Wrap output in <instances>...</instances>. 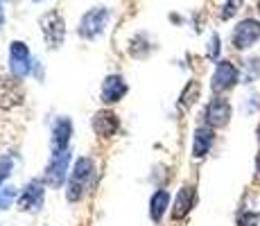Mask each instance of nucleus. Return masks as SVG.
<instances>
[{
    "label": "nucleus",
    "instance_id": "f257e3e1",
    "mask_svg": "<svg viewBox=\"0 0 260 226\" xmlns=\"http://www.w3.org/2000/svg\"><path fill=\"white\" fill-rule=\"evenodd\" d=\"M109 21V9L107 7H95L91 12H86L79 21V37L82 39H95L98 34L104 32Z\"/></svg>",
    "mask_w": 260,
    "mask_h": 226
},
{
    "label": "nucleus",
    "instance_id": "f03ea898",
    "mask_svg": "<svg viewBox=\"0 0 260 226\" xmlns=\"http://www.w3.org/2000/svg\"><path fill=\"white\" fill-rule=\"evenodd\" d=\"M91 174H93L91 158H79L77 163H75L71 183H68V202H77V199L82 197L84 190H86V181L91 179Z\"/></svg>",
    "mask_w": 260,
    "mask_h": 226
},
{
    "label": "nucleus",
    "instance_id": "7ed1b4c3",
    "mask_svg": "<svg viewBox=\"0 0 260 226\" xmlns=\"http://www.w3.org/2000/svg\"><path fill=\"white\" fill-rule=\"evenodd\" d=\"M258 39H260V21H256V18H244V21H240L236 25L231 41H233V48L236 50H247V48H251Z\"/></svg>",
    "mask_w": 260,
    "mask_h": 226
},
{
    "label": "nucleus",
    "instance_id": "20e7f679",
    "mask_svg": "<svg viewBox=\"0 0 260 226\" xmlns=\"http://www.w3.org/2000/svg\"><path fill=\"white\" fill-rule=\"evenodd\" d=\"M231 102L224 98H213L211 102H208L206 107V113H204V118H206V124L213 129H222L229 124V120H231Z\"/></svg>",
    "mask_w": 260,
    "mask_h": 226
},
{
    "label": "nucleus",
    "instance_id": "39448f33",
    "mask_svg": "<svg viewBox=\"0 0 260 226\" xmlns=\"http://www.w3.org/2000/svg\"><path fill=\"white\" fill-rule=\"evenodd\" d=\"M238 77H240V73L231 61H219L213 73V82H211L213 93H226V90H231L238 84Z\"/></svg>",
    "mask_w": 260,
    "mask_h": 226
},
{
    "label": "nucleus",
    "instance_id": "423d86ee",
    "mask_svg": "<svg viewBox=\"0 0 260 226\" xmlns=\"http://www.w3.org/2000/svg\"><path fill=\"white\" fill-rule=\"evenodd\" d=\"M43 34H46V41L50 48H59L63 43V37H66V25H63V18L59 16L57 12H50L43 16Z\"/></svg>",
    "mask_w": 260,
    "mask_h": 226
},
{
    "label": "nucleus",
    "instance_id": "0eeeda50",
    "mask_svg": "<svg viewBox=\"0 0 260 226\" xmlns=\"http://www.w3.org/2000/svg\"><path fill=\"white\" fill-rule=\"evenodd\" d=\"M9 68L16 77H25L29 73V50L21 41H14L9 45Z\"/></svg>",
    "mask_w": 260,
    "mask_h": 226
},
{
    "label": "nucleus",
    "instance_id": "6e6552de",
    "mask_svg": "<svg viewBox=\"0 0 260 226\" xmlns=\"http://www.w3.org/2000/svg\"><path fill=\"white\" fill-rule=\"evenodd\" d=\"M71 134H73V124L68 118H59L57 122H54V129H52V152L54 154L68 152Z\"/></svg>",
    "mask_w": 260,
    "mask_h": 226
},
{
    "label": "nucleus",
    "instance_id": "1a4fd4ad",
    "mask_svg": "<svg viewBox=\"0 0 260 226\" xmlns=\"http://www.w3.org/2000/svg\"><path fill=\"white\" fill-rule=\"evenodd\" d=\"M68 158H71V154L63 152V154H54L52 160H50L48 165V172H46V179L50 185H61L63 179H66V172H68Z\"/></svg>",
    "mask_w": 260,
    "mask_h": 226
},
{
    "label": "nucleus",
    "instance_id": "9d476101",
    "mask_svg": "<svg viewBox=\"0 0 260 226\" xmlns=\"http://www.w3.org/2000/svg\"><path fill=\"white\" fill-rule=\"evenodd\" d=\"M23 102V88L14 79H0V107L12 109Z\"/></svg>",
    "mask_w": 260,
    "mask_h": 226
},
{
    "label": "nucleus",
    "instance_id": "9b49d317",
    "mask_svg": "<svg viewBox=\"0 0 260 226\" xmlns=\"http://www.w3.org/2000/svg\"><path fill=\"white\" fill-rule=\"evenodd\" d=\"M194 199H197V192H194L192 185H183L177 195V202H174L172 208V219H181L190 213V208L194 206Z\"/></svg>",
    "mask_w": 260,
    "mask_h": 226
},
{
    "label": "nucleus",
    "instance_id": "f8f14e48",
    "mask_svg": "<svg viewBox=\"0 0 260 226\" xmlns=\"http://www.w3.org/2000/svg\"><path fill=\"white\" fill-rule=\"evenodd\" d=\"M213 140H215V134H213V127H199L194 129V140H192V156L194 158H204L208 154V149L213 147Z\"/></svg>",
    "mask_w": 260,
    "mask_h": 226
},
{
    "label": "nucleus",
    "instance_id": "ddd939ff",
    "mask_svg": "<svg viewBox=\"0 0 260 226\" xmlns=\"http://www.w3.org/2000/svg\"><path fill=\"white\" fill-rule=\"evenodd\" d=\"M118 127H120V122H118L116 113H111V111L95 113L93 129H95V134H98V136H102V138H109V136H113V134L118 132Z\"/></svg>",
    "mask_w": 260,
    "mask_h": 226
},
{
    "label": "nucleus",
    "instance_id": "4468645a",
    "mask_svg": "<svg viewBox=\"0 0 260 226\" xmlns=\"http://www.w3.org/2000/svg\"><path fill=\"white\" fill-rule=\"evenodd\" d=\"M127 93V84H124L122 77H118V75H111V77L104 79L102 84V100L109 104L118 102V100H122V95Z\"/></svg>",
    "mask_w": 260,
    "mask_h": 226
},
{
    "label": "nucleus",
    "instance_id": "2eb2a0df",
    "mask_svg": "<svg viewBox=\"0 0 260 226\" xmlns=\"http://www.w3.org/2000/svg\"><path fill=\"white\" fill-rule=\"evenodd\" d=\"M23 210H39L43 206V185L39 181H32V183L25 188L21 202H18Z\"/></svg>",
    "mask_w": 260,
    "mask_h": 226
},
{
    "label": "nucleus",
    "instance_id": "dca6fc26",
    "mask_svg": "<svg viewBox=\"0 0 260 226\" xmlns=\"http://www.w3.org/2000/svg\"><path fill=\"white\" fill-rule=\"evenodd\" d=\"M168 202H170V195L166 192V190H158V192H154L152 204H149V215H152L154 222H161L163 213H166V208H168Z\"/></svg>",
    "mask_w": 260,
    "mask_h": 226
},
{
    "label": "nucleus",
    "instance_id": "f3484780",
    "mask_svg": "<svg viewBox=\"0 0 260 226\" xmlns=\"http://www.w3.org/2000/svg\"><path fill=\"white\" fill-rule=\"evenodd\" d=\"M260 77V57H253L247 61V66H244V82L251 84L256 82V79Z\"/></svg>",
    "mask_w": 260,
    "mask_h": 226
},
{
    "label": "nucleus",
    "instance_id": "a211bd4d",
    "mask_svg": "<svg viewBox=\"0 0 260 226\" xmlns=\"http://www.w3.org/2000/svg\"><path fill=\"white\" fill-rule=\"evenodd\" d=\"M242 3H244V0H226V3H224V7H222V14H219V16H222V21H229V18L236 16V14L240 12V7H242Z\"/></svg>",
    "mask_w": 260,
    "mask_h": 226
},
{
    "label": "nucleus",
    "instance_id": "6ab92c4d",
    "mask_svg": "<svg viewBox=\"0 0 260 226\" xmlns=\"http://www.w3.org/2000/svg\"><path fill=\"white\" fill-rule=\"evenodd\" d=\"M197 95H199V84L197 82H188L186 90L181 93V104L183 107H190V104L197 100Z\"/></svg>",
    "mask_w": 260,
    "mask_h": 226
},
{
    "label": "nucleus",
    "instance_id": "aec40b11",
    "mask_svg": "<svg viewBox=\"0 0 260 226\" xmlns=\"http://www.w3.org/2000/svg\"><path fill=\"white\" fill-rule=\"evenodd\" d=\"M14 197H16V190L14 188H3L0 190V210L9 208V204L14 202Z\"/></svg>",
    "mask_w": 260,
    "mask_h": 226
},
{
    "label": "nucleus",
    "instance_id": "412c9836",
    "mask_svg": "<svg viewBox=\"0 0 260 226\" xmlns=\"http://www.w3.org/2000/svg\"><path fill=\"white\" fill-rule=\"evenodd\" d=\"M258 224H260L258 213H242L238 219V226H258Z\"/></svg>",
    "mask_w": 260,
    "mask_h": 226
},
{
    "label": "nucleus",
    "instance_id": "4be33fe9",
    "mask_svg": "<svg viewBox=\"0 0 260 226\" xmlns=\"http://www.w3.org/2000/svg\"><path fill=\"white\" fill-rule=\"evenodd\" d=\"M208 57H211L213 61L219 57V37L217 34H213L211 41H208Z\"/></svg>",
    "mask_w": 260,
    "mask_h": 226
},
{
    "label": "nucleus",
    "instance_id": "5701e85b",
    "mask_svg": "<svg viewBox=\"0 0 260 226\" xmlns=\"http://www.w3.org/2000/svg\"><path fill=\"white\" fill-rule=\"evenodd\" d=\"M9 172H12V158H9V156L0 158V181L7 179Z\"/></svg>",
    "mask_w": 260,
    "mask_h": 226
},
{
    "label": "nucleus",
    "instance_id": "b1692460",
    "mask_svg": "<svg viewBox=\"0 0 260 226\" xmlns=\"http://www.w3.org/2000/svg\"><path fill=\"white\" fill-rule=\"evenodd\" d=\"M256 170H258V172H260V152L256 154Z\"/></svg>",
    "mask_w": 260,
    "mask_h": 226
},
{
    "label": "nucleus",
    "instance_id": "393cba45",
    "mask_svg": "<svg viewBox=\"0 0 260 226\" xmlns=\"http://www.w3.org/2000/svg\"><path fill=\"white\" fill-rule=\"evenodd\" d=\"M256 134H258V143H260V124H258V132Z\"/></svg>",
    "mask_w": 260,
    "mask_h": 226
},
{
    "label": "nucleus",
    "instance_id": "a878e982",
    "mask_svg": "<svg viewBox=\"0 0 260 226\" xmlns=\"http://www.w3.org/2000/svg\"><path fill=\"white\" fill-rule=\"evenodd\" d=\"M258 12H260V0H258Z\"/></svg>",
    "mask_w": 260,
    "mask_h": 226
},
{
    "label": "nucleus",
    "instance_id": "bb28decb",
    "mask_svg": "<svg viewBox=\"0 0 260 226\" xmlns=\"http://www.w3.org/2000/svg\"><path fill=\"white\" fill-rule=\"evenodd\" d=\"M34 3H39V0H34Z\"/></svg>",
    "mask_w": 260,
    "mask_h": 226
}]
</instances>
